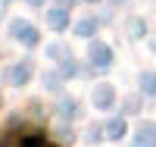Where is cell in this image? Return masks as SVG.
Returning a JSON list of instances; mask_svg holds the SVG:
<instances>
[{
    "label": "cell",
    "instance_id": "1",
    "mask_svg": "<svg viewBox=\"0 0 156 147\" xmlns=\"http://www.w3.org/2000/svg\"><path fill=\"white\" fill-rule=\"evenodd\" d=\"M90 60H94L97 66H103V63H109V60H112V53H109V47L97 44V47H90Z\"/></svg>",
    "mask_w": 156,
    "mask_h": 147
},
{
    "label": "cell",
    "instance_id": "2",
    "mask_svg": "<svg viewBox=\"0 0 156 147\" xmlns=\"http://www.w3.org/2000/svg\"><path fill=\"white\" fill-rule=\"evenodd\" d=\"M137 144L140 147H156V125H147L144 131L137 135Z\"/></svg>",
    "mask_w": 156,
    "mask_h": 147
},
{
    "label": "cell",
    "instance_id": "3",
    "mask_svg": "<svg viewBox=\"0 0 156 147\" xmlns=\"http://www.w3.org/2000/svg\"><path fill=\"white\" fill-rule=\"evenodd\" d=\"M112 103V88H100L97 91V106H109Z\"/></svg>",
    "mask_w": 156,
    "mask_h": 147
},
{
    "label": "cell",
    "instance_id": "4",
    "mask_svg": "<svg viewBox=\"0 0 156 147\" xmlns=\"http://www.w3.org/2000/svg\"><path fill=\"white\" fill-rule=\"evenodd\" d=\"M50 25H53V28H66V13L53 9V13H50Z\"/></svg>",
    "mask_w": 156,
    "mask_h": 147
},
{
    "label": "cell",
    "instance_id": "5",
    "mask_svg": "<svg viewBox=\"0 0 156 147\" xmlns=\"http://www.w3.org/2000/svg\"><path fill=\"white\" fill-rule=\"evenodd\" d=\"M25 78H28V66H16L12 69V85H22Z\"/></svg>",
    "mask_w": 156,
    "mask_h": 147
},
{
    "label": "cell",
    "instance_id": "6",
    "mask_svg": "<svg viewBox=\"0 0 156 147\" xmlns=\"http://www.w3.org/2000/svg\"><path fill=\"white\" fill-rule=\"evenodd\" d=\"M94 28H97V25L90 22V19H84V22H78V25H75V31H78V35H94Z\"/></svg>",
    "mask_w": 156,
    "mask_h": 147
},
{
    "label": "cell",
    "instance_id": "7",
    "mask_svg": "<svg viewBox=\"0 0 156 147\" xmlns=\"http://www.w3.org/2000/svg\"><path fill=\"white\" fill-rule=\"evenodd\" d=\"M22 41L25 44H37V31L34 28H22Z\"/></svg>",
    "mask_w": 156,
    "mask_h": 147
},
{
    "label": "cell",
    "instance_id": "8",
    "mask_svg": "<svg viewBox=\"0 0 156 147\" xmlns=\"http://www.w3.org/2000/svg\"><path fill=\"white\" fill-rule=\"evenodd\" d=\"M144 91L147 94H156V75H144Z\"/></svg>",
    "mask_w": 156,
    "mask_h": 147
},
{
    "label": "cell",
    "instance_id": "9",
    "mask_svg": "<svg viewBox=\"0 0 156 147\" xmlns=\"http://www.w3.org/2000/svg\"><path fill=\"white\" fill-rule=\"evenodd\" d=\"M22 147H47V144H44V138H41V135H34V138H25V141H22Z\"/></svg>",
    "mask_w": 156,
    "mask_h": 147
},
{
    "label": "cell",
    "instance_id": "10",
    "mask_svg": "<svg viewBox=\"0 0 156 147\" xmlns=\"http://www.w3.org/2000/svg\"><path fill=\"white\" fill-rule=\"evenodd\" d=\"M122 131H125V128H122V122H119V119H115V122H109V138H119Z\"/></svg>",
    "mask_w": 156,
    "mask_h": 147
},
{
    "label": "cell",
    "instance_id": "11",
    "mask_svg": "<svg viewBox=\"0 0 156 147\" xmlns=\"http://www.w3.org/2000/svg\"><path fill=\"white\" fill-rule=\"evenodd\" d=\"M28 3H44V0H28Z\"/></svg>",
    "mask_w": 156,
    "mask_h": 147
}]
</instances>
